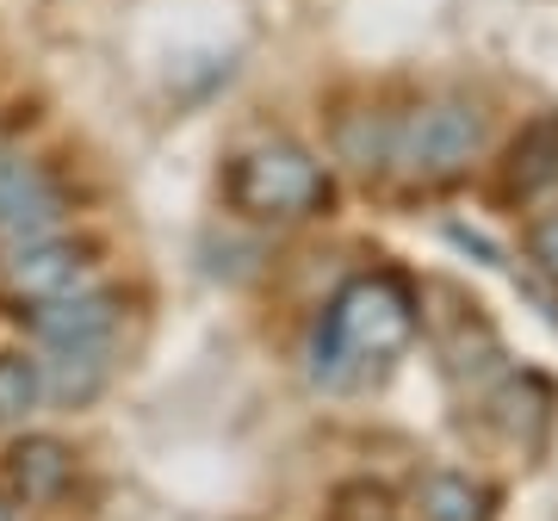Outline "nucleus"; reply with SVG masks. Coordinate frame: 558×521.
<instances>
[{
	"label": "nucleus",
	"mask_w": 558,
	"mask_h": 521,
	"mask_svg": "<svg viewBox=\"0 0 558 521\" xmlns=\"http://www.w3.org/2000/svg\"><path fill=\"white\" fill-rule=\"evenodd\" d=\"M416 336V292L398 274H360L336 292L329 317L311 341V373L317 385H348L360 361H391Z\"/></svg>",
	"instance_id": "1"
},
{
	"label": "nucleus",
	"mask_w": 558,
	"mask_h": 521,
	"mask_svg": "<svg viewBox=\"0 0 558 521\" xmlns=\"http://www.w3.org/2000/svg\"><path fill=\"white\" fill-rule=\"evenodd\" d=\"M223 199L248 223H304L329 211V168L304 143H248L223 168Z\"/></svg>",
	"instance_id": "2"
},
{
	"label": "nucleus",
	"mask_w": 558,
	"mask_h": 521,
	"mask_svg": "<svg viewBox=\"0 0 558 521\" xmlns=\"http://www.w3.org/2000/svg\"><path fill=\"white\" fill-rule=\"evenodd\" d=\"M484 149V112L472 100H428L416 119L398 131L391 143V161H398L410 181L440 186L465 174V161Z\"/></svg>",
	"instance_id": "3"
},
{
	"label": "nucleus",
	"mask_w": 558,
	"mask_h": 521,
	"mask_svg": "<svg viewBox=\"0 0 558 521\" xmlns=\"http://www.w3.org/2000/svg\"><path fill=\"white\" fill-rule=\"evenodd\" d=\"M62 218H69V199L38 161L0 156V249L62 237Z\"/></svg>",
	"instance_id": "4"
},
{
	"label": "nucleus",
	"mask_w": 558,
	"mask_h": 521,
	"mask_svg": "<svg viewBox=\"0 0 558 521\" xmlns=\"http://www.w3.org/2000/svg\"><path fill=\"white\" fill-rule=\"evenodd\" d=\"M124 304L100 286H75L62 299H44L32 311V336L44 348H112V329H119Z\"/></svg>",
	"instance_id": "5"
},
{
	"label": "nucleus",
	"mask_w": 558,
	"mask_h": 521,
	"mask_svg": "<svg viewBox=\"0 0 558 521\" xmlns=\"http://www.w3.org/2000/svg\"><path fill=\"white\" fill-rule=\"evenodd\" d=\"M87 280V249L69 237H44V242H25V249H7L0 260V286L13 292V299H62V292H75Z\"/></svg>",
	"instance_id": "6"
},
{
	"label": "nucleus",
	"mask_w": 558,
	"mask_h": 521,
	"mask_svg": "<svg viewBox=\"0 0 558 521\" xmlns=\"http://www.w3.org/2000/svg\"><path fill=\"white\" fill-rule=\"evenodd\" d=\"M7 478H13V497L20 502L50 509V502H62L69 484H75V453H69L57 435H25V441L7 453Z\"/></svg>",
	"instance_id": "7"
},
{
	"label": "nucleus",
	"mask_w": 558,
	"mask_h": 521,
	"mask_svg": "<svg viewBox=\"0 0 558 521\" xmlns=\"http://www.w3.org/2000/svg\"><path fill=\"white\" fill-rule=\"evenodd\" d=\"M553 181H558V112H539V119L521 124V137L509 143V161H502L497 193L509 205H527Z\"/></svg>",
	"instance_id": "8"
},
{
	"label": "nucleus",
	"mask_w": 558,
	"mask_h": 521,
	"mask_svg": "<svg viewBox=\"0 0 558 521\" xmlns=\"http://www.w3.org/2000/svg\"><path fill=\"white\" fill-rule=\"evenodd\" d=\"M497 422L509 428V441H515L521 453H539L546 422H553V391H546V379L521 373V379L502 385V391H497Z\"/></svg>",
	"instance_id": "9"
},
{
	"label": "nucleus",
	"mask_w": 558,
	"mask_h": 521,
	"mask_svg": "<svg viewBox=\"0 0 558 521\" xmlns=\"http://www.w3.org/2000/svg\"><path fill=\"white\" fill-rule=\"evenodd\" d=\"M50 354L57 361L38 366V373H44V391L57 403H87L106 385V348H50Z\"/></svg>",
	"instance_id": "10"
},
{
	"label": "nucleus",
	"mask_w": 558,
	"mask_h": 521,
	"mask_svg": "<svg viewBox=\"0 0 558 521\" xmlns=\"http://www.w3.org/2000/svg\"><path fill=\"white\" fill-rule=\"evenodd\" d=\"M484 484H472L465 472H428L416 484V509L422 521H484Z\"/></svg>",
	"instance_id": "11"
},
{
	"label": "nucleus",
	"mask_w": 558,
	"mask_h": 521,
	"mask_svg": "<svg viewBox=\"0 0 558 521\" xmlns=\"http://www.w3.org/2000/svg\"><path fill=\"white\" fill-rule=\"evenodd\" d=\"M391 143H398V131H391L379 112H354V119H341V131H336V156L348 161V168H360V174H379L385 161H391Z\"/></svg>",
	"instance_id": "12"
},
{
	"label": "nucleus",
	"mask_w": 558,
	"mask_h": 521,
	"mask_svg": "<svg viewBox=\"0 0 558 521\" xmlns=\"http://www.w3.org/2000/svg\"><path fill=\"white\" fill-rule=\"evenodd\" d=\"M44 398V373L25 354H0V428H20Z\"/></svg>",
	"instance_id": "13"
},
{
	"label": "nucleus",
	"mask_w": 558,
	"mask_h": 521,
	"mask_svg": "<svg viewBox=\"0 0 558 521\" xmlns=\"http://www.w3.org/2000/svg\"><path fill=\"white\" fill-rule=\"evenodd\" d=\"M527 255H534L539 274H553L558 280V211H546V218L527 223Z\"/></svg>",
	"instance_id": "14"
},
{
	"label": "nucleus",
	"mask_w": 558,
	"mask_h": 521,
	"mask_svg": "<svg viewBox=\"0 0 558 521\" xmlns=\"http://www.w3.org/2000/svg\"><path fill=\"white\" fill-rule=\"evenodd\" d=\"M0 521H13V509H7V497H0Z\"/></svg>",
	"instance_id": "15"
}]
</instances>
